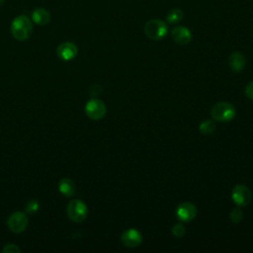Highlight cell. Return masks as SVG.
Instances as JSON below:
<instances>
[{
	"mask_svg": "<svg viewBox=\"0 0 253 253\" xmlns=\"http://www.w3.org/2000/svg\"><path fill=\"white\" fill-rule=\"evenodd\" d=\"M5 2V0H0V6Z\"/></svg>",
	"mask_w": 253,
	"mask_h": 253,
	"instance_id": "obj_22",
	"label": "cell"
},
{
	"mask_svg": "<svg viewBox=\"0 0 253 253\" xmlns=\"http://www.w3.org/2000/svg\"><path fill=\"white\" fill-rule=\"evenodd\" d=\"M246 59L244 55L239 51L232 52L228 57V65L234 72H241L245 67Z\"/></svg>",
	"mask_w": 253,
	"mask_h": 253,
	"instance_id": "obj_12",
	"label": "cell"
},
{
	"mask_svg": "<svg viewBox=\"0 0 253 253\" xmlns=\"http://www.w3.org/2000/svg\"><path fill=\"white\" fill-rule=\"evenodd\" d=\"M3 253H20L21 249L18 247V245L13 244V243H9L6 244L3 249H2Z\"/></svg>",
	"mask_w": 253,
	"mask_h": 253,
	"instance_id": "obj_20",
	"label": "cell"
},
{
	"mask_svg": "<svg viewBox=\"0 0 253 253\" xmlns=\"http://www.w3.org/2000/svg\"><path fill=\"white\" fill-rule=\"evenodd\" d=\"M66 213L70 220L74 222H82L88 215V208L83 201L74 199L68 203Z\"/></svg>",
	"mask_w": 253,
	"mask_h": 253,
	"instance_id": "obj_4",
	"label": "cell"
},
{
	"mask_svg": "<svg viewBox=\"0 0 253 253\" xmlns=\"http://www.w3.org/2000/svg\"><path fill=\"white\" fill-rule=\"evenodd\" d=\"M39 208H40L39 203L37 201H35V200H32V201H30L26 205V211L28 213H34V212H36L39 210Z\"/></svg>",
	"mask_w": 253,
	"mask_h": 253,
	"instance_id": "obj_19",
	"label": "cell"
},
{
	"mask_svg": "<svg viewBox=\"0 0 253 253\" xmlns=\"http://www.w3.org/2000/svg\"><path fill=\"white\" fill-rule=\"evenodd\" d=\"M171 37L173 41L181 45L187 44L192 41V33L191 31L184 26H177L172 29Z\"/></svg>",
	"mask_w": 253,
	"mask_h": 253,
	"instance_id": "obj_11",
	"label": "cell"
},
{
	"mask_svg": "<svg viewBox=\"0 0 253 253\" xmlns=\"http://www.w3.org/2000/svg\"><path fill=\"white\" fill-rule=\"evenodd\" d=\"M231 199L238 207H245L251 200V192L244 185H236L231 192Z\"/></svg>",
	"mask_w": 253,
	"mask_h": 253,
	"instance_id": "obj_7",
	"label": "cell"
},
{
	"mask_svg": "<svg viewBox=\"0 0 253 253\" xmlns=\"http://www.w3.org/2000/svg\"><path fill=\"white\" fill-rule=\"evenodd\" d=\"M28 224H29V218L27 214L22 211L12 212L7 219V225L9 229L15 233L23 232L27 228Z\"/></svg>",
	"mask_w": 253,
	"mask_h": 253,
	"instance_id": "obj_6",
	"label": "cell"
},
{
	"mask_svg": "<svg viewBox=\"0 0 253 253\" xmlns=\"http://www.w3.org/2000/svg\"><path fill=\"white\" fill-rule=\"evenodd\" d=\"M75 184L69 178H63L58 183V191L65 197H72L75 193Z\"/></svg>",
	"mask_w": 253,
	"mask_h": 253,
	"instance_id": "obj_14",
	"label": "cell"
},
{
	"mask_svg": "<svg viewBox=\"0 0 253 253\" xmlns=\"http://www.w3.org/2000/svg\"><path fill=\"white\" fill-rule=\"evenodd\" d=\"M199 129H200V131L203 134L210 135V134H211L214 131L215 125H214V123L211 120H206V121H204L203 123L200 124Z\"/></svg>",
	"mask_w": 253,
	"mask_h": 253,
	"instance_id": "obj_16",
	"label": "cell"
},
{
	"mask_svg": "<svg viewBox=\"0 0 253 253\" xmlns=\"http://www.w3.org/2000/svg\"><path fill=\"white\" fill-rule=\"evenodd\" d=\"M183 16H184V14L181 9L174 8L168 12V14L166 16V20H167V23H169V24H177L183 19Z\"/></svg>",
	"mask_w": 253,
	"mask_h": 253,
	"instance_id": "obj_15",
	"label": "cell"
},
{
	"mask_svg": "<svg viewBox=\"0 0 253 253\" xmlns=\"http://www.w3.org/2000/svg\"><path fill=\"white\" fill-rule=\"evenodd\" d=\"M78 53V48L75 43L71 42H61L57 47H56V54L57 56L64 61H69L72 60L73 58L76 57Z\"/></svg>",
	"mask_w": 253,
	"mask_h": 253,
	"instance_id": "obj_9",
	"label": "cell"
},
{
	"mask_svg": "<svg viewBox=\"0 0 253 253\" xmlns=\"http://www.w3.org/2000/svg\"><path fill=\"white\" fill-rule=\"evenodd\" d=\"M121 240L125 246L134 248L140 245L142 241V236L141 233L135 228H128L122 233Z\"/></svg>",
	"mask_w": 253,
	"mask_h": 253,
	"instance_id": "obj_10",
	"label": "cell"
},
{
	"mask_svg": "<svg viewBox=\"0 0 253 253\" xmlns=\"http://www.w3.org/2000/svg\"><path fill=\"white\" fill-rule=\"evenodd\" d=\"M32 21L39 26H44L49 23L50 14L46 9L37 8L32 13Z\"/></svg>",
	"mask_w": 253,
	"mask_h": 253,
	"instance_id": "obj_13",
	"label": "cell"
},
{
	"mask_svg": "<svg viewBox=\"0 0 253 253\" xmlns=\"http://www.w3.org/2000/svg\"><path fill=\"white\" fill-rule=\"evenodd\" d=\"M10 31L13 38L17 41H26L32 36L33 23L29 17L20 15L12 21Z\"/></svg>",
	"mask_w": 253,
	"mask_h": 253,
	"instance_id": "obj_1",
	"label": "cell"
},
{
	"mask_svg": "<svg viewBox=\"0 0 253 253\" xmlns=\"http://www.w3.org/2000/svg\"><path fill=\"white\" fill-rule=\"evenodd\" d=\"M176 215L181 221H191L197 215V208L194 204L190 202H184L177 207Z\"/></svg>",
	"mask_w": 253,
	"mask_h": 253,
	"instance_id": "obj_8",
	"label": "cell"
},
{
	"mask_svg": "<svg viewBox=\"0 0 253 253\" xmlns=\"http://www.w3.org/2000/svg\"><path fill=\"white\" fill-rule=\"evenodd\" d=\"M229 218L232 222H239L242 218V211L239 208H235L230 211Z\"/></svg>",
	"mask_w": 253,
	"mask_h": 253,
	"instance_id": "obj_17",
	"label": "cell"
},
{
	"mask_svg": "<svg viewBox=\"0 0 253 253\" xmlns=\"http://www.w3.org/2000/svg\"><path fill=\"white\" fill-rule=\"evenodd\" d=\"M107 113V107L102 100L91 99L85 105V114L93 121L102 120Z\"/></svg>",
	"mask_w": 253,
	"mask_h": 253,
	"instance_id": "obj_5",
	"label": "cell"
},
{
	"mask_svg": "<svg viewBox=\"0 0 253 253\" xmlns=\"http://www.w3.org/2000/svg\"><path fill=\"white\" fill-rule=\"evenodd\" d=\"M235 108L229 102H218L211 110V116L214 121L225 123L234 119Z\"/></svg>",
	"mask_w": 253,
	"mask_h": 253,
	"instance_id": "obj_2",
	"label": "cell"
},
{
	"mask_svg": "<svg viewBox=\"0 0 253 253\" xmlns=\"http://www.w3.org/2000/svg\"><path fill=\"white\" fill-rule=\"evenodd\" d=\"M168 33V27L165 22L159 19H151L144 25V34L153 41H160Z\"/></svg>",
	"mask_w": 253,
	"mask_h": 253,
	"instance_id": "obj_3",
	"label": "cell"
},
{
	"mask_svg": "<svg viewBox=\"0 0 253 253\" xmlns=\"http://www.w3.org/2000/svg\"><path fill=\"white\" fill-rule=\"evenodd\" d=\"M185 232H186V230H185V227L183 226L182 223H176L172 227V233L176 237H182L185 234Z\"/></svg>",
	"mask_w": 253,
	"mask_h": 253,
	"instance_id": "obj_18",
	"label": "cell"
},
{
	"mask_svg": "<svg viewBox=\"0 0 253 253\" xmlns=\"http://www.w3.org/2000/svg\"><path fill=\"white\" fill-rule=\"evenodd\" d=\"M245 95L250 100H253V81L249 82L245 87Z\"/></svg>",
	"mask_w": 253,
	"mask_h": 253,
	"instance_id": "obj_21",
	"label": "cell"
}]
</instances>
